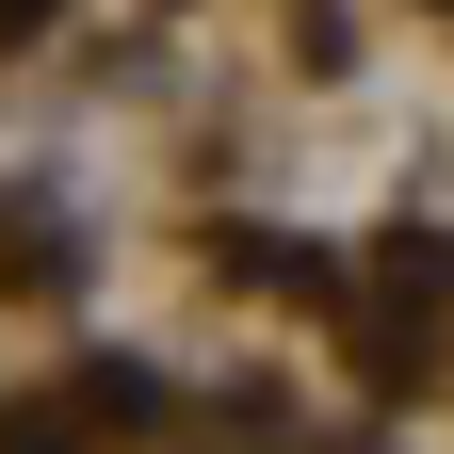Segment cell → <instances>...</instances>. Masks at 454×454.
Here are the masks:
<instances>
[{"label": "cell", "instance_id": "obj_1", "mask_svg": "<svg viewBox=\"0 0 454 454\" xmlns=\"http://www.w3.org/2000/svg\"><path fill=\"white\" fill-rule=\"evenodd\" d=\"M0 17H49V0H0Z\"/></svg>", "mask_w": 454, "mask_h": 454}]
</instances>
